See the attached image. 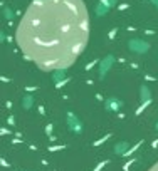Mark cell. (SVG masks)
I'll list each match as a JSON object with an SVG mask.
<instances>
[{"label": "cell", "mask_w": 158, "mask_h": 171, "mask_svg": "<svg viewBox=\"0 0 158 171\" xmlns=\"http://www.w3.org/2000/svg\"><path fill=\"white\" fill-rule=\"evenodd\" d=\"M91 18L84 0H32L15 30L25 57L39 69L62 71L84 52Z\"/></svg>", "instance_id": "6da1fadb"}, {"label": "cell", "mask_w": 158, "mask_h": 171, "mask_svg": "<svg viewBox=\"0 0 158 171\" xmlns=\"http://www.w3.org/2000/svg\"><path fill=\"white\" fill-rule=\"evenodd\" d=\"M148 171H158V161H156V163H153V164H151V166L148 168Z\"/></svg>", "instance_id": "7a4b0ae2"}]
</instances>
